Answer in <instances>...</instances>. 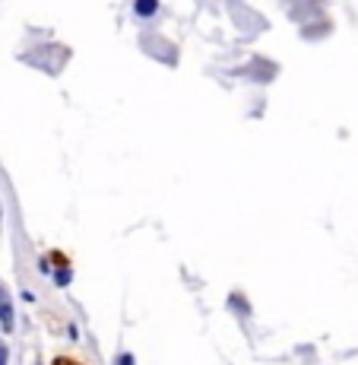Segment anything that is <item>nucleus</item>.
I'll return each instance as SVG.
<instances>
[{"label": "nucleus", "instance_id": "obj_1", "mask_svg": "<svg viewBox=\"0 0 358 365\" xmlns=\"http://www.w3.org/2000/svg\"><path fill=\"white\" fill-rule=\"evenodd\" d=\"M0 324H4V331H13V324H16L13 302H10V296H6V289H0Z\"/></svg>", "mask_w": 358, "mask_h": 365}, {"label": "nucleus", "instance_id": "obj_2", "mask_svg": "<svg viewBox=\"0 0 358 365\" xmlns=\"http://www.w3.org/2000/svg\"><path fill=\"white\" fill-rule=\"evenodd\" d=\"M133 10H137V16L149 19V16H156V10H159V0H137V4H133Z\"/></svg>", "mask_w": 358, "mask_h": 365}, {"label": "nucleus", "instance_id": "obj_3", "mask_svg": "<svg viewBox=\"0 0 358 365\" xmlns=\"http://www.w3.org/2000/svg\"><path fill=\"white\" fill-rule=\"evenodd\" d=\"M70 283V270H60L58 273V286H67Z\"/></svg>", "mask_w": 358, "mask_h": 365}, {"label": "nucleus", "instance_id": "obj_4", "mask_svg": "<svg viewBox=\"0 0 358 365\" xmlns=\"http://www.w3.org/2000/svg\"><path fill=\"white\" fill-rule=\"evenodd\" d=\"M117 365H137V362H133L130 353H124V356H117Z\"/></svg>", "mask_w": 358, "mask_h": 365}, {"label": "nucleus", "instance_id": "obj_5", "mask_svg": "<svg viewBox=\"0 0 358 365\" xmlns=\"http://www.w3.org/2000/svg\"><path fill=\"white\" fill-rule=\"evenodd\" d=\"M0 365H6V349L0 346Z\"/></svg>", "mask_w": 358, "mask_h": 365}]
</instances>
